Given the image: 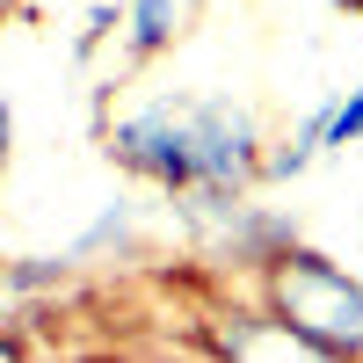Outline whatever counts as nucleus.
Instances as JSON below:
<instances>
[{
	"label": "nucleus",
	"instance_id": "nucleus-6",
	"mask_svg": "<svg viewBox=\"0 0 363 363\" xmlns=\"http://www.w3.org/2000/svg\"><path fill=\"white\" fill-rule=\"evenodd\" d=\"M8 138H15V109L0 102V167H8Z\"/></svg>",
	"mask_w": 363,
	"mask_h": 363
},
{
	"label": "nucleus",
	"instance_id": "nucleus-1",
	"mask_svg": "<svg viewBox=\"0 0 363 363\" xmlns=\"http://www.w3.org/2000/svg\"><path fill=\"white\" fill-rule=\"evenodd\" d=\"M109 160L138 182L196 203V196H247L262 174V131L225 95H160L145 109H124L109 124Z\"/></svg>",
	"mask_w": 363,
	"mask_h": 363
},
{
	"label": "nucleus",
	"instance_id": "nucleus-9",
	"mask_svg": "<svg viewBox=\"0 0 363 363\" xmlns=\"http://www.w3.org/2000/svg\"><path fill=\"white\" fill-rule=\"evenodd\" d=\"M0 262H8V255H0Z\"/></svg>",
	"mask_w": 363,
	"mask_h": 363
},
{
	"label": "nucleus",
	"instance_id": "nucleus-2",
	"mask_svg": "<svg viewBox=\"0 0 363 363\" xmlns=\"http://www.w3.org/2000/svg\"><path fill=\"white\" fill-rule=\"evenodd\" d=\"M262 306L291 335H306L327 363L363 356V277H349L335 255H320V247L262 255Z\"/></svg>",
	"mask_w": 363,
	"mask_h": 363
},
{
	"label": "nucleus",
	"instance_id": "nucleus-3",
	"mask_svg": "<svg viewBox=\"0 0 363 363\" xmlns=\"http://www.w3.org/2000/svg\"><path fill=\"white\" fill-rule=\"evenodd\" d=\"M182 37V0H124V44L131 58H160Z\"/></svg>",
	"mask_w": 363,
	"mask_h": 363
},
{
	"label": "nucleus",
	"instance_id": "nucleus-5",
	"mask_svg": "<svg viewBox=\"0 0 363 363\" xmlns=\"http://www.w3.org/2000/svg\"><path fill=\"white\" fill-rule=\"evenodd\" d=\"M0 356H29V335H15V327H0Z\"/></svg>",
	"mask_w": 363,
	"mask_h": 363
},
{
	"label": "nucleus",
	"instance_id": "nucleus-8",
	"mask_svg": "<svg viewBox=\"0 0 363 363\" xmlns=\"http://www.w3.org/2000/svg\"><path fill=\"white\" fill-rule=\"evenodd\" d=\"M335 8H363V0H335Z\"/></svg>",
	"mask_w": 363,
	"mask_h": 363
},
{
	"label": "nucleus",
	"instance_id": "nucleus-4",
	"mask_svg": "<svg viewBox=\"0 0 363 363\" xmlns=\"http://www.w3.org/2000/svg\"><path fill=\"white\" fill-rule=\"evenodd\" d=\"M327 145H363V87L327 102Z\"/></svg>",
	"mask_w": 363,
	"mask_h": 363
},
{
	"label": "nucleus",
	"instance_id": "nucleus-7",
	"mask_svg": "<svg viewBox=\"0 0 363 363\" xmlns=\"http://www.w3.org/2000/svg\"><path fill=\"white\" fill-rule=\"evenodd\" d=\"M15 8H22V0H0V22H8V15H15Z\"/></svg>",
	"mask_w": 363,
	"mask_h": 363
}]
</instances>
